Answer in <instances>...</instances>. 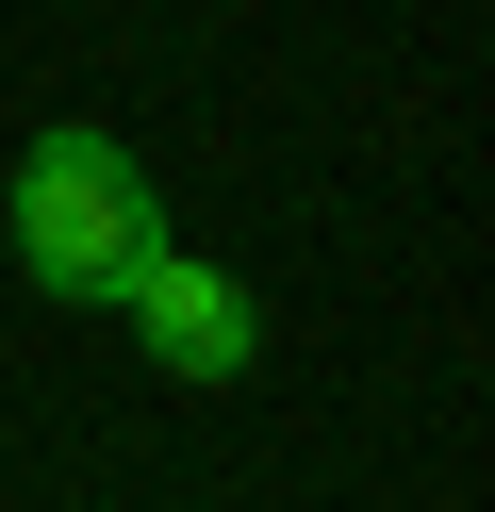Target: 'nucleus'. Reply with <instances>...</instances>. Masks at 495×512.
<instances>
[{
  "label": "nucleus",
  "mask_w": 495,
  "mask_h": 512,
  "mask_svg": "<svg viewBox=\"0 0 495 512\" xmlns=\"http://www.w3.org/2000/svg\"><path fill=\"white\" fill-rule=\"evenodd\" d=\"M17 281L33 298H66V314H116L132 281L165 265V199H149V166H132L116 133H83V116H50V133L17 149Z\"/></svg>",
  "instance_id": "1"
},
{
  "label": "nucleus",
  "mask_w": 495,
  "mask_h": 512,
  "mask_svg": "<svg viewBox=\"0 0 495 512\" xmlns=\"http://www.w3.org/2000/svg\"><path fill=\"white\" fill-rule=\"evenodd\" d=\"M116 314H132V347H149L165 380H248V364H264V314H248V281H231V265H182V248H165V265L132 281Z\"/></svg>",
  "instance_id": "2"
}]
</instances>
